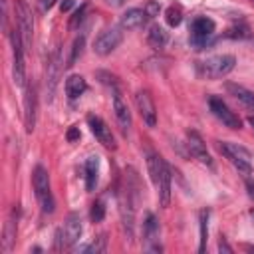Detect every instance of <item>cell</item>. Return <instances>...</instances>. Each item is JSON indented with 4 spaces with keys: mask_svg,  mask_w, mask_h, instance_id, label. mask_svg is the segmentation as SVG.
I'll list each match as a JSON object with an SVG mask.
<instances>
[{
    "mask_svg": "<svg viewBox=\"0 0 254 254\" xmlns=\"http://www.w3.org/2000/svg\"><path fill=\"white\" fill-rule=\"evenodd\" d=\"M236 65V58L232 54H220V56H210L206 60L196 62V73L204 79H218L228 75Z\"/></svg>",
    "mask_w": 254,
    "mask_h": 254,
    "instance_id": "cell-1",
    "label": "cell"
},
{
    "mask_svg": "<svg viewBox=\"0 0 254 254\" xmlns=\"http://www.w3.org/2000/svg\"><path fill=\"white\" fill-rule=\"evenodd\" d=\"M214 22L206 16H198L192 20L190 24V46L194 50H204L206 46H210L214 42Z\"/></svg>",
    "mask_w": 254,
    "mask_h": 254,
    "instance_id": "cell-2",
    "label": "cell"
},
{
    "mask_svg": "<svg viewBox=\"0 0 254 254\" xmlns=\"http://www.w3.org/2000/svg\"><path fill=\"white\" fill-rule=\"evenodd\" d=\"M81 236V218L77 212H71L65 222L56 230V250L71 248Z\"/></svg>",
    "mask_w": 254,
    "mask_h": 254,
    "instance_id": "cell-3",
    "label": "cell"
},
{
    "mask_svg": "<svg viewBox=\"0 0 254 254\" xmlns=\"http://www.w3.org/2000/svg\"><path fill=\"white\" fill-rule=\"evenodd\" d=\"M218 149L242 175H252V155L248 149H244L238 143H228V141L218 143Z\"/></svg>",
    "mask_w": 254,
    "mask_h": 254,
    "instance_id": "cell-4",
    "label": "cell"
},
{
    "mask_svg": "<svg viewBox=\"0 0 254 254\" xmlns=\"http://www.w3.org/2000/svg\"><path fill=\"white\" fill-rule=\"evenodd\" d=\"M32 185H34V192L42 204V210L44 212H54V196H52V190H50V177H48V171L38 165L32 173Z\"/></svg>",
    "mask_w": 254,
    "mask_h": 254,
    "instance_id": "cell-5",
    "label": "cell"
},
{
    "mask_svg": "<svg viewBox=\"0 0 254 254\" xmlns=\"http://www.w3.org/2000/svg\"><path fill=\"white\" fill-rule=\"evenodd\" d=\"M14 14H16L20 38H22V42H24V48L28 50V48L32 46L34 18H32V10H30V6L26 4V0H16V4H14Z\"/></svg>",
    "mask_w": 254,
    "mask_h": 254,
    "instance_id": "cell-6",
    "label": "cell"
},
{
    "mask_svg": "<svg viewBox=\"0 0 254 254\" xmlns=\"http://www.w3.org/2000/svg\"><path fill=\"white\" fill-rule=\"evenodd\" d=\"M121 30H123L121 26H113V28L103 30V32L95 38V42H93L95 54H97V56H109V54L123 42V32H121Z\"/></svg>",
    "mask_w": 254,
    "mask_h": 254,
    "instance_id": "cell-7",
    "label": "cell"
},
{
    "mask_svg": "<svg viewBox=\"0 0 254 254\" xmlns=\"http://www.w3.org/2000/svg\"><path fill=\"white\" fill-rule=\"evenodd\" d=\"M10 40H12V52H14V81L24 87L26 85V67H24V42L20 38V32L12 30L10 32Z\"/></svg>",
    "mask_w": 254,
    "mask_h": 254,
    "instance_id": "cell-8",
    "label": "cell"
},
{
    "mask_svg": "<svg viewBox=\"0 0 254 254\" xmlns=\"http://www.w3.org/2000/svg\"><path fill=\"white\" fill-rule=\"evenodd\" d=\"M208 107H210L212 115H214L218 121H222L226 127H230V129H240V127H242L240 117H238L220 97H210V99H208Z\"/></svg>",
    "mask_w": 254,
    "mask_h": 254,
    "instance_id": "cell-9",
    "label": "cell"
},
{
    "mask_svg": "<svg viewBox=\"0 0 254 254\" xmlns=\"http://www.w3.org/2000/svg\"><path fill=\"white\" fill-rule=\"evenodd\" d=\"M87 125H89V129H91V133L95 135V139L103 145V147H107V149H115V139H113V133H111V129H109V125L99 117V115H87Z\"/></svg>",
    "mask_w": 254,
    "mask_h": 254,
    "instance_id": "cell-10",
    "label": "cell"
},
{
    "mask_svg": "<svg viewBox=\"0 0 254 254\" xmlns=\"http://www.w3.org/2000/svg\"><path fill=\"white\" fill-rule=\"evenodd\" d=\"M36 99H38L36 85L34 83H28L26 85V91H24V123H26V131L28 133H32L34 131V125H36V109H38Z\"/></svg>",
    "mask_w": 254,
    "mask_h": 254,
    "instance_id": "cell-11",
    "label": "cell"
},
{
    "mask_svg": "<svg viewBox=\"0 0 254 254\" xmlns=\"http://www.w3.org/2000/svg\"><path fill=\"white\" fill-rule=\"evenodd\" d=\"M135 103H137V109L141 113V119L149 127H155L157 125V109H155V103H153V97L149 95V91H137Z\"/></svg>",
    "mask_w": 254,
    "mask_h": 254,
    "instance_id": "cell-12",
    "label": "cell"
},
{
    "mask_svg": "<svg viewBox=\"0 0 254 254\" xmlns=\"http://www.w3.org/2000/svg\"><path fill=\"white\" fill-rule=\"evenodd\" d=\"M187 145H189V151H190V155L194 159H198L206 167H212V159H210V155L206 151V143L202 141V137L196 131H192V129L187 131Z\"/></svg>",
    "mask_w": 254,
    "mask_h": 254,
    "instance_id": "cell-13",
    "label": "cell"
},
{
    "mask_svg": "<svg viewBox=\"0 0 254 254\" xmlns=\"http://www.w3.org/2000/svg\"><path fill=\"white\" fill-rule=\"evenodd\" d=\"M113 111H115V119H117V125L121 129V133L127 135L129 129H131V113H129V107L123 101L117 87H113Z\"/></svg>",
    "mask_w": 254,
    "mask_h": 254,
    "instance_id": "cell-14",
    "label": "cell"
},
{
    "mask_svg": "<svg viewBox=\"0 0 254 254\" xmlns=\"http://www.w3.org/2000/svg\"><path fill=\"white\" fill-rule=\"evenodd\" d=\"M159 234H161V228H159L157 216H155V214H147V218H145V222H143V236H145L147 250H151V252H159V250H161Z\"/></svg>",
    "mask_w": 254,
    "mask_h": 254,
    "instance_id": "cell-15",
    "label": "cell"
},
{
    "mask_svg": "<svg viewBox=\"0 0 254 254\" xmlns=\"http://www.w3.org/2000/svg\"><path fill=\"white\" fill-rule=\"evenodd\" d=\"M149 18H151V16L147 14L145 8H129L127 12L121 14L119 26H121L123 30H137V28H143Z\"/></svg>",
    "mask_w": 254,
    "mask_h": 254,
    "instance_id": "cell-16",
    "label": "cell"
},
{
    "mask_svg": "<svg viewBox=\"0 0 254 254\" xmlns=\"http://www.w3.org/2000/svg\"><path fill=\"white\" fill-rule=\"evenodd\" d=\"M60 54L56 52L50 60H48V67H46V83H48V93H50V99L56 91V85H58V77H60Z\"/></svg>",
    "mask_w": 254,
    "mask_h": 254,
    "instance_id": "cell-17",
    "label": "cell"
},
{
    "mask_svg": "<svg viewBox=\"0 0 254 254\" xmlns=\"http://www.w3.org/2000/svg\"><path fill=\"white\" fill-rule=\"evenodd\" d=\"M155 187H157V192H159L161 206H169V202H171V167L169 165H165V169H163Z\"/></svg>",
    "mask_w": 254,
    "mask_h": 254,
    "instance_id": "cell-18",
    "label": "cell"
},
{
    "mask_svg": "<svg viewBox=\"0 0 254 254\" xmlns=\"http://www.w3.org/2000/svg\"><path fill=\"white\" fill-rule=\"evenodd\" d=\"M226 89L230 91V95H234L242 105H246L248 109L254 111V91L238 85V83H226Z\"/></svg>",
    "mask_w": 254,
    "mask_h": 254,
    "instance_id": "cell-19",
    "label": "cell"
},
{
    "mask_svg": "<svg viewBox=\"0 0 254 254\" xmlns=\"http://www.w3.org/2000/svg\"><path fill=\"white\" fill-rule=\"evenodd\" d=\"M14 240H16V210H12L10 216H8V220H6L4 236H2V250L4 252H10Z\"/></svg>",
    "mask_w": 254,
    "mask_h": 254,
    "instance_id": "cell-20",
    "label": "cell"
},
{
    "mask_svg": "<svg viewBox=\"0 0 254 254\" xmlns=\"http://www.w3.org/2000/svg\"><path fill=\"white\" fill-rule=\"evenodd\" d=\"M147 42H149L151 48L161 50V48L167 46V42H169V34H167L165 28H161V26L155 24V26H151V30H149V34H147Z\"/></svg>",
    "mask_w": 254,
    "mask_h": 254,
    "instance_id": "cell-21",
    "label": "cell"
},
{
    "mask_svg": "<svg viewBox=\"0 0 254 254\" xmlns=\"http://www.w3.org/2000/svg\"><path fill=\"white\" fill-rule=\"evenodd\" d=\"M85 89H87V83L81 75H69L65 79V93L69 99H77Z\"/></svg>",
    "mask_w": 254,
    "mask_h": 254,
    "instance_id": "cell-22",
    "label": "cell"
},
{
    "mask_svg": "<svg viewBox=\"0 0 254 254\" xmlns=\"http://www.w3.org/2000/svg\"><path fill=\"white\" fill-rule=\"evenodd\" d=\"M97 179H99V161L97 157H89L85 161V189L93 190L97 185Z\"/></svg>",
    "mask_w": 254,
    "mask_h": 254,
    "instance_id": "cell-23",
    "label": "cell"
},
{
    "mask_svg": "<svg viewBox=\"0 0 254 254\" xmlns=\"http://www.w3.org/2000/svg\"><path fill=\"white\" fill-rule=\"evenodd\" d=\"M165 20L169 26H179L183 22V6L181 4H171L165 12Z\"/></svg>",
    "mask_w": 254,
    "mask_h": 254,
    "instance_id": "cell-24",
    "label": "cell"
},
{
    "mask_svg": "<svg viewBox=\"0 0 254 254\" xmlns=\"http://www.w3.org/2000/svg\"><path fill=\"white\" fill-rule=\"evenodd\" d=\"M198 222H200V244H198V252H204V248H206V236H208V210H200L198 212Z\"/></svg>",
    "mask_w": 254,
    "mask_h": 254,
    "instance_id": "cell-25",
    "label": "cell"
},
{
    "mask_svg": "<svg viewBox=\"0 0 254 254\" xmlns=\"http://www.w3.org/2000/svg\"><path fill=\"white\" fill-rule=\"evenodd\" d=\"M83 46H85V36L81 34V36H77L75 38V42H73V46H71V56H69V60H67V67H71L75 62H77V58H81V54H83Z\"/></svg>",
    "mask_w": 254,
    "mask_h": 254,
    "instance_id": "cell-26",
    "label": "cell"
},
{
    "mask_svg": "<svg viewBox=\"0 0 254 254\" xmlns=\"http://www.w3.org/2000/svg\"><path fill=\"white\" fill-rule=\"evenodd\" d=\"M105 248H107V236H105V234H99V236H97L89 246H85L83 250H85V252H91V254H99V252H103Z\"/></svg>",
    "mask_w": 254,
    "mask_h": 254,
    "instance_id": "cell-27",
    "label": "cell"
},
{
    "mask_svg": "<svg viewBox=\"0 0 254 254\" xmlns=\"http://www.w3.org/2000/svg\"><path fill=\"white\" fill-rule=\"evenodd\" d=\"M103 216H105V202L99 198V200H95L91 204V220L93 222H101Z\"/></svg>",
    "mask_w": 254,
    "mask_h": 254,
    "instance_id": "cell-28",
    "label": "cell"
},
{
    "mask_svg": "<svg viewBox=\"0 0 254 254\" xmlns=\"http://www.w3.org/2000/svg\"><path fill=\"white\" fill-rule=\"evenodd\" d=\"M228 38H250V28L246 24H240V26H232L228 32H226Z\"/></svg>",
    "mask_w": 254,
    "mask_h": 254,
    "instance_id": "cell-29",
    "label": "cell"
},
{
    "mask_svg": "<svg viewBox=\"0 0 254 254\" xmlns=\"http://www.w3.org/2000/svg\"><path fill=\"white\" fill-rule=\"evenodd\" d=\"M85 12H87V4H81V6L73 12V16H71V20H69V28H71V30H73V28H77V26L83 22Z\"/></svg>",
    "mask_w": 254,
    "mask_h": 254,
    "instance_id": "cell-30",
    "label": "cell"
},
{
    "mask_svg": "<svg viewBox=\"0 0 254 254\" xmlns=\"http://www.w3.org/2000/svg\"><path fill=\"white\" fill-rule=\"evenodd\" d=\"M145 10H147V14L153 18V16H157V12H159V4H157V2H149Z\"/></svg>",
    "mask_w": 254,
    "mask_h": 254,
    "instance_id": "cell-31",
    "label": "cell"
},
{
    "mask_svg": "<svg viewBox=\"0 0 254 254\" xmlns=\"http://www.w3.org/2000/svg\"><path fill=\"white\" fill-rule=\"evenodd\" d=\"M75 139H79V129L77 127H71L67 131V141H75Z\"/></svg>",
    "mask_w": 254,
    "mask_h": 254,
    "instance_id": "cell-32",
    "label": "cell"
},
{
    "mask_svg": "<svg viewBox=\"0 0 254 254\" xmlns=\"http://www.w3.org/2000/svg\"><path fill=\"white\" fill-rule=\"evenodd\" d=\"M218 250H220V252H222V250H224V252H232V248L226 244L224 238H220V242H218Z\"/></svg>",
    "mask_w": 254,
    "mask_h": 254,
    "instance_id": "cell-33",
    "label": "cell"
},
{
    "mask_svg": "<svg viewBox=\"0 0 254 254\" xmlns=\"http://www.w3.org/2000/svg\"><path fill=\"white\" fill-rule=\"evenodd\" d=\"M73 2H75V0H62V12H67V10H71Z\"/></svg>",
    "mask_w": 254,
    "mask_h": 254,
    "instance_id": "cell-34",
    "label": "cell"
},
{
    "mask_svg": "<svg viewBox=\"0 0 254 254\" xmlns=\"http://www.w3.org/2000/svg\"><path fill=\"white\" fill-rule=\"evenodd\" d=\"M54 2H56V0H40V6H42V10L46 12V10H50V8L54 6Z\"/></svg>",
    "mask_w": 254,
    "mask_h": 254,
    "instance_id": "cell-35",
    "label": "cell"
},
{
    "mask_svg": "<svg viewBox=\"0 0 254 254\" xmlns=\"http://www.w3.org/2000/svg\"><path fill=\"white\" fill-rule=\"evenodd\" d=\"M246 187H248V194L254 198V185H252V181H246Z\"/></svg>",
    "mask_w": 254,
    "mask_h": 254,
    "instance_id": "cell-36",
    "label": "cell"
},
{
    "mask_svg": "<svg viewBox=\"0 0 254 254\" xmlns=\"http://www.w3.org/2000/svg\"><path fill=\"white\" fill-rule=\"evenodd\" d=\"M107 4H109V6H123L125 0H107Z\"/></svg>",
    "mask_w": 254,
    "mask_h": 254,
    "instance_id": "cell-37",
    "label": "cell"
},
{
    "mask_svg": "<svg viewBox=\"0 0 254 254\" xmlns=\"http://www.w3.org/2000/svg\"><path fill=\"white\" fill-rule=\"evenodd\" d=\"M248 123L252 125V129H254V117H248Z\"/></svg>",
    "mask_w": 254,
    "mask_h": 254,
    "instance_id": "cell-38",
    "label": "cell"
},
{
    "mask_svg": "<svg viewBox=\"0 0 254 254\" xmlns=\"http://www.w3.org/2000/svg\"><path fill=\"white\" fill-rule=\"evenodd\" d=\"M250 214H252V218H254V210H252V212H250Z\"/></svg>",
    "mask_w": 254,
    "mask_h": 254,
    "instance_id": "cell-39",
    "label": "cell"
},
{
    "mask_svg": "<svg viewBox=\"0 0 254 254\" xmlns=\"http://www.w3.org/2000/svg\"><path fill=\"white\" fill-rule=\"evenodd\" d=\"M252 2H254V0H252Z\"/></svg>",
    "mask_w": 254,
    "mask_h": 254,
    "instance_id": "cell-40",
    "label": "cell"
}]
</instances>
